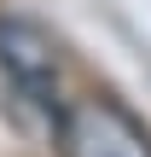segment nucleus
Returning a JSON list of instances; mask_svg holds the SVG:
<instances>
[{
    "instance_id": "2",
    "label": "nucleus",
    "mask_w": 151,
    "mask_h": 157,
    "mask_svg": "<svg viewBox=\"0 0 151 157\" xmlns=\"http://www.w3.org/2000/svg\"><path fill=\"white\" fill-rule=\"evenodd\" d=\"M64 157H151V134L116 99H76L58 117Z\"/></svg>"
},
{
    "instance_id": "1",
    "label": "nucleus",
    "mask_w": 151,
    "mask_h": 157,
    "mask_svg": "<svg viewBox=\"0 0 151 157\" xmlns=\"http://www.w3.org/2000/svg\"><path fill=\"white\" fill-rule=\"evenodd\" d=\"M0 76L17 87L23 105L64 117V105H58V41L35 17H17V12L0 17Z\"/></svg>"
}]
</instances>
